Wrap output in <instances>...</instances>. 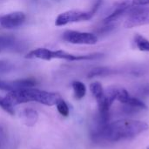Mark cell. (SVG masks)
Listing matches in <instances>:
<instances>
[{"label": "cell", "instance_id": "cell-1", "mask_svg": "<svg viewBox=\"0 0 149 149\" xmlns=\"http://www.w3.org/2000/svg\"><path fill=\"white\" fill-rule=\"evenodd\" d=\"M148 128V124L144 121L120 120L108 122L105 125H98L92 133V138L95 141L116 142L134 138Z\"/></svg>", "mask_w": 149, "mask_h": 149}, {"label": "cell", "instance_id": "cell-2", "mask_svg": "<svg viewBox=\"0 0 149 149\" xmlns=\"http://www.w3.org/2000/svg\"><path fill=\"white\" fill-rule=\"evenodd\" d=\"M4 98L13 107L31 101H35L48 107H52L56 105L58 101L62 99L58 93L46 92L32 87L10 91Z\"/></svg>", "mask_w": 149, "mask_h": 149}, {"label": "cell", "instance_id": "cell-3", "mask_svg": "<svg viewBox=\"0 0 149 149\" xmlns=\"http://www.w3.org/2000/svg\"><path fill=\"white\" fill-rule=\"evenodd\" d=\"M103 57V53L94 52L86 55H76L72 54L63 50H50L47 48H37L31 51L26 55V58L33 59H43V60H52L54 58L57 59H65L67 61H80V60H93L99 59Z\"/></svg>", "mask_w": 149, "mask_h": 149}, {"label": "cell", "instance_id": "cell-4", "mask_svg": "<svg viewBox=\"0 0 149 149\" xmlns=\"http://www.w3.org/2000/svg\"><path fill=\"white\" fill-rule=\"evenodd\" d=\"M102 4V0H96L93 6L88 11L79 10H71L60 13L55 19V24L57 26H64L68 24L82 22L90 20L100 9Z\"/></svg>", "mask_w": 149, "mask_h": 149}, {"label": "cell", "instance_id": "cell-5", "mask_svg": "<svg viewBox=\"0 0 149 149\" xmlns=\"http://www.w3.org/2000/svg\"><path fill=\"white\" fill-rule=\"evenodd\" d=\"M149 24V7H134L127 13V18L125 21V28H134L137 26Z\"/></svg>", "mask_w": 149, "mask_h": 149}, {"label": "cell", "instance_id": "cell-6", "mask_svg": "<svg viewBox=\"0 0 149 149\" xmlns=\"http://www.w3.org/2000/svg\"><path fill=\"white\" fill-rule=\"evenodd\" d=\"M63 39L73 45H95L98 42L97 35L91 32H82L78 31H65L63 33Z\"/></svg>", "mask_w": 149, "mask_h": 149}, {"label": "cell", "instance_id": "cell-7", "mask_svg": "<svg viewBox=\"0 0 149 149\" xmlns=\"http://www.w3.org/2000/svg\"><path fill=\"white\" fill-rule=\"evenodd\" d=\"M26 19L25 14L22 11H14L0 17V26L4 29H16L21 26Z\"/></svg>", "mask_w": 149, "mask_h": 149}, {"label": "cell", "instance_id": "cell-8", "mask_svg": "<svg viewBox=\"0 0 149 149\" xmlns=\"http://www.w3.org/2000/svg\"><path fill=\"white\" fill-rule=\"evenodd\" d=\"M18 49V41L11 35H0V52Z\"/></svg>", "mask_w": 149, "mask_h": 149}, {"label": "cell", "instance_id": "cell-9", "mask_svg": "<svg viewBox=\"0 0 149 149\" xmlns=\"http://www.w3.org/2000/svg\"><path fill=\"white\" fill-rule=\"evenodd\" d=\"M21 118L26 126L33 127L38 120V113L32 108H26L21 113Z\"/></svg>", "mask_w": 149, "mask_h": 149}, {"label": "cell", "instance_id": "cell-10", "mask_svg": "<svg viewBox=\"0 0 149 149\" xmlns=\"http://www.w3.org/2000/svg\"><path fill=\"white\" fill-rule=\"evenodd\" d=\"M117 72L116 70L112 69L110 67H107V66H99V67H95L93 70H91L88 74L87 77L89 79L94 78V77H107V76H110L113 74H115Z\"/></svg>", "mask_w": 149, "mask_h": 149}, {"label": "cell", "instance_id": "cell-11", "mask_svg": "<svg viewBox=\"0 0 149 149\" xmlns=\"http://www.w3.org/2000/svg\"><path fill=\"white\" fill-rule=\"evenodd\" d=\"M149 4V0H120L114 3L116 7H123L127 9H131L134 7L146 6Z\"/></svg>", "mask_w": 149, "mask_h": 149}, {"label": "cell", "instance_id": "cell-12", "mask_svg": "<svg viewBox=\"0 0 149 149\" xmlns=\"http://www.w3.org/2000/svg\"><path fill=\"white\" fill-rule=\"evenodd\" d=\"M90 91H91L93 96L95 98L97 103H100L104 99L105 90H104L102 85L100 82H98V81L93 82L90 85Z\"/></svg>", "mask_w": 149, "mask_h": 149}, {"label": "cell", "instance_id": "cell-13", "mask_svg": "<svg viewBox=\"0 0 149 149\" xmlns=\"http://www.w3.org/2000/svg\"><path fill=\"white\" fill-rule=\"evenodd\" d=\"M72 86L74 97L76 100H81L85 97L86 93V87L84 83L75 80L72 83Z\"/></svg>", "mask_w": 149, "mask_h": 149}, {"label": "cell", "instance_id": "cell-14", "mask_svg": "<svg viewBox=\"0 0 149 149\" xmlns=\"http://www.w3.org/2000/svg\"><path fill=\"white\" fill-rule=\"evenodd\" d=\"M134 43L140 51L149 52V40L142 35L135 34L134 38Z\"/></svg>", "mask_w": 149, "mask_h": 149}, {"label": "cell", "instance_id": "cell-15", "mask_svg": "<svg viewBox=\"0 0 149 149\" xmlns=\"http://www.w3.org/2000/svg\"><path fill=\"white\" fill-rule=\"evenodd\" d=\"M56 107H57V109H58V113H59L62 116L67 117V116L69 115V113H70L69 107H68V105L66 104V102H65L64 100L60 99V100L58 101V103L56 104Z\"/></svg>", "mask_w": 149, "mask_h": 149}, {"label": "cell", "instance_id": "cell-16", "mask_svg": "<svg viewBox=\"0 0 149 149\" xmlns=\"http://www.w3.org/2000/svg\"><path fill=\"white\" fill-rule=\"evenodd\" d=\"M0 107L3 110H4L6 113H10V115H14L15 113L13 106H11L4 97H1V96H0Z\"/></svg>", "mask_w": 149, "mask_h": 149}, {"label": "cell", "instance_id": "cell-17", "mask_svg": "<svg viewBox=\"0 0 149 149\" xmlns=\"http://www.w3.org/2000/svg\"><path fill=\"white\" fill-rule=\"evenodd\" d=\"M0 90L1 91H13L15 90L13 81H3L0 79Z\"/></svg>", "mask_w": 149, "mask_h": 149}, {"label": "cell", "instance_id": "cell-18", "mask_svg": "<svg viewBox=\"0 0 149 149\" xmlns=\"http://www.w3.org/2000/svg\"><path fill=\"white\" fill-rule=\"evenodd\" d=\"M12 69V65L10 62L0 60V74L10 72Z\"/></svg>", "mask_w": 149, "mask_h": 149}, {"label": "cell", "instance_id": "cell-19", "mask_svg": "<svg viewBox=\"0 0 149 149\" xmlns=\"http://www.w3.org/2000/svg\"><path fill=\"white\" fill-rule=\"evenodd\" d=\"M139 93L141 95H149V86H143L140 88Z\"/></svg>", "mask_w": 149, "mask_h": 149}, {"label": "cell", "instance_id": "cell-20", "mask_svg": "<svg viewBox=\"0 0 149 149\" xmlns=\"http://www.w3.org/2000/svg\"><path fill=\"white\" fill-rule=\"evenodd\" d=\"M147 149H149V146H148V148H147Z\"/></svg>", "mask_w": 149, "mask_h": 149}]
</instances>
